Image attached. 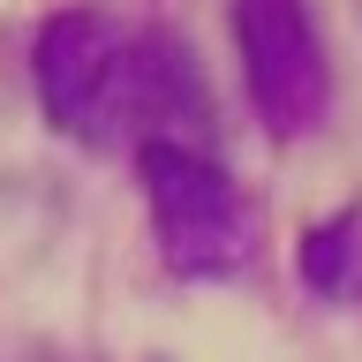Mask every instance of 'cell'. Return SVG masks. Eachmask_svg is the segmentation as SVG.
<instances>
[{"label": "cell", "instance_id": "obj_1", "mask_svg": "<svg viewBox=\"0 0 362 362\" xmlns=\"http://www.w3.org/2000/svg\"><path fill=\"white\" fill-rule=\"evenodd\" d=\"M38 106L53 129L113 144L136 113V38L98 8H68L38 30Z\"/></svg>", "mask_w": 362, "mask_h": 362}, {"label": "cell", "instance_id": "obj_2", "mask_svg": "<svg viewBox=\"0 0 362 362\" xmlns=\"http://www.w3.org/2000/svg\"><path fill=\"white\" fill-rule=\"evenodd\" d=\"M144 197L166 264L189 279H219L249 257V211L242 189L189 144H144Z\"/></svg>", "mask_w": 362, "mask_h": 362}, {"label": "cell", "instance_id": "obj_3", "mask_svg": "<svg viewBox=\"0 0 362 362\" xmlns=\"http://www.w3.org/2000/svg\"><path fill=\"white\" fill-rule=\"evenodd\" d=\"M234 38H242L249 98L279 136L317 129L325 113V45L310 30L302 0H234Z\"/></svg>", "mask_w": 362, "mask_h": 362}, {"label": "cell", "instance_id": "obj_4", "mask_svg": "<svg viewBox=\"0 0 362 362\" xmlns=\"http://www.w3.org/2000/svg\"><path fill=\"white\" fill-rule=\"evenodd\" d=\"M362 257V219L347 211V219H332V226H317L310 242H302V279L310 287H325V294H355L362 279L347 264Z\"/></svg>", "mask_w": 362, "mask_h": 362}]
</instances>
